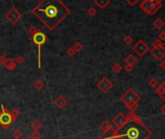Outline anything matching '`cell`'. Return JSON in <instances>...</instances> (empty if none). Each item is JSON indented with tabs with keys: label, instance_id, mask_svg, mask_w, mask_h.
Listing matches in <instances>:
<instances>
[{
	"label": "cell",
	"instance_id": "cell-6",
	"mask_svg": "<svg viewBox=\"0 0 165 139\" xmlns=\"http://www.w3.org/2000/svg\"><path fill=\"white\" fill-rule=\"evenodd\" d=\"M140 100H141V97L137 94L132 88H129V89L121 97V100L125 105H127L129 103H132V102H139Z\"/></svg>",
	"mask_w": 165,
	"mask_h": 139
},
{
	"label": "cell",
	"instance_id": "cell-31",
	"mask_svg": "<svg viewBox=\"0 0 165 139\" xmlns=\"http://www.w3.org/2000/svg\"><path fill=\"white\" fill-rule=\"evenodd\" d=\"M30 139H41V135L38 131H33L30 134Z\"/></svg>",
	"mask_w": 165,
	"mask_h": 139
},
{
	"label": "cell",
	"instance_id": "cell-29",
	"mask_svg": "<svg viewBox=\"0 0 165 139\" xmlns=\"http://www.w3.org/2000/svg\"><path fill=\"white\" fill-rule=\"evenodd\" d=\"M88 15L90 17H94L96 14H97V11H96V9L94 8V7H90V8L88 9Z\"/></svg>",
	"mask_w": 165,
	"mask_h": 139
},
{
	"label": "cell",
	"instance_id": "cell-37",
	"mask_svg": "<svg viewBox=\"0 0 165 139\" xmlns=\"http://www.w3.org/2000/svg\"><path fill=\"white\" fill-rule=\"evenodd\" d=\"M37 30H38V29H37L35 26H31V27H29V28H28V33L30 34V36H32L33 34H35Z\"/></svg>",
	"mask_w": 165,
	"mask_h": 139
},
{
	"label": "cell",
	"instance_id": "cell-34",
	"mask_svg": "<svg viewBox=\"0 0 165 139\" xmlns=\"http://www.w3.org/2000/svg\"><path fill=\"white\" fill-rule=\"evenodd\" d=\"M7 61H8V58L5 56V55H0V64L5 66V64L7 63Z\"/></svg>",
	"mask_w": 165,
	"mask_h": 139
},
{
	"label": "cell",
	"instance_id": "cell-16",
	"mask_svg": "<svg viewBox=\"0 0 165 139\" xmlns=\"http://www.w3.org/2000/svg\"><path fill=\"white\" fill-rule=\"evenodd\" d=\"M124 62H125L126 65H129V66L134 67V66L137 64V62H138V59H137V58L134 56L133 54H129L128 56L124 59Z\"/></svg>",
	"mask_w": 165,
	"mask_h": 139
},
{
	"label": "cell",
	"instance_id": "cell-8",
	"mask_svg": "<svg viewBox=\"0 0 165 139\" xmlns=\"http://www.w3.org/2000/svg\"><path fill=\"white\" fill-rule=\"evenodd\" d=\"M132 50H133L139 57H143L147 52L150 51V47L143 40H139V41L132 47Z\"/></svg>",
	"mask_w": 165,
	"mask_h": 139
},
{
	"label": "cell",
	"instance_id": "cell-15",
	"mask_svg": "<svg viewBox=\"0 0 165 139\" xmlns=\"http://www.w3.org/2000/svg\"><path fill=\"white\" fill-rule=\"evenodd\" d=\"M126 118H127L128 122H136V123H142L141 117L139 115L135 114L134 112H129L127 115H126Z\"/></svg>",
	"mask_w": 165,
	"mask_h": 139
},
{
	"label": "cell",
	"instance_id": "cell-21",
	"mask_svg": "<svg viewBox=\"0 0 165 139\" xmlns=\"http://www.w3.org/2000/svg\"><path fill=\"white\" fill-rule=\"evenodd\" d=\"M33 86H34V88L37 91H41V90H43L45 88V82L43 81V80H41V79H38V80H36V81L34 82Z\"/></svg>",
	"mask_w": 165,
	"mask_h": 139
},
{
	"label": "cell",
	"instance_id": "cell-20",
	"mask_svg": "<svg viewBox=\"0 0 165 139\" xmlns=\"http://www.w3.org/2000/svg\"><path fill=\"white\" fill-rule=\"evenodd\" d=\"M153 25H154V28H156L157 30H160L161 28H163L164 27L165 23L161 19H156V21L153 22Z\"/></svg>",
	"mask_w": 165,
	"mask_h": 139
},
{
	"label": "cell",
	"instance_id": "cell-23",
	"mask_svg": "<svg viewBox=\"0 0 165 139\" xmlns=\"http://www.w3.org/2000/svg\"><path fill=\"white\" fill-rule=\"evenodd\" d=\"M123 70V66H121V64H119V63H116V64H114L113 66H112V70H113L114 74H120Z\"/></svg>",
	"mask_w": 165,
	"mask_h": 139
},
{
	"label": "cell",
	"instance_id": "cell-11",
	"mask_svg": "<svg viewBox=\"0 0 165 139\" xmlns=\"http://www.w3.org/2000/svg\"><path fill=\"white\" fill-rule=\"evenodd\" d=\"M152 56L157 61H161L163 60V58L165 57V47H156V49H150Z\"/></svg>",
	"mask_w": 165,
	"mask_h": 139
},
{
	"label": "cell",
	"instance_id": "cell-41",
	"mask_svg": "<svg viewBox=\"0 0 165 139\" xmlns=\"http://www.w3.org/2000/svg\"><path fill=\"white\" fill-rule=\"evenodd\" d=\"M160 112H161L162 114H163L164 116H165V103H164V105H163V106H162V107L160 108Z\"/></svg>",
	"mask_w": 165,
	"mask_h": 139
},
{
	"label": "cell",
	"instance_id": "cell-19",
	"mask_svg": "<svg viewBox=\"0 0 165 139\" xmlns=\"http://www.w3.org/2000/svg\"><path fill=\"white\" fill-rule=\"evenodd\" d=\"M16 67H17V63L15 62V60L12 59V58H8V61L5 64V68L8 70H10V72H13V70L16 69Z\"/></svg>",
	"mask_w": 165,
	"mask_h": 139
},
{
	"label": "cell",
	"instance_id": "cell-35",
	"mask_svg": "<svg viewBox=\"0 0 165 139\" xmlns=\"http://www.w3.org/2000/svg\"><path fill=\"white\" fill-rule=\"evenodd\" d=\"M66 54H67L69 57H73L76 54V52H75V50L72 49V47H70V49H67V51H66Z\"/></svg>",
	"mask_w": 165,
	"mask_h": 139
},
{
	"label": "cell",
	"instance_id": "cell-5",
	"mask_svg": "<svg viewBox=\"0 0 165 139\" xmlns=\"http://www.w3.org/2000/svg\"><path fill=\"white\" fill-rule=\"evenodd\" d=\"M16 121V118L12 115L11 111L1 105V111H0V127L4 130H7L13 123Z\"/></svg>",
	"mask_w": 165,
	"mask_h": 139
},
{
	"label": "cell",
	"instance_id": "cell-28",
	"mask_svg": "<svg viewBox=\"0 0 165 139\" xmlns=\"http://www.w3.org/2000/svg\"><path fill=\"white\" fill-rule=\"evenodd\" d=\"M164 47L163 42L160 41L159 39H156V41L153 43V49H156V47Z\"/></svg>",
	"mask_w": 165,
	"mask_h": 139
},
{
	"label": "cell",
	"instance_id": "cell-4",
	"mask_svg": "<svg viewBox=\"0 0 165 139\" xmlns=\"http://www.w3.org/2000/svg\"><path fill=\"white\" fill-rule=\"evenodd\" d=\"M162 7L161 0H143L140 3V9L145 14L153 16Z\"/></svg>",
	"mask_w": 165,
	"mask_h": 139
},
{
	"label": "cell",
	"instance_id": "cell-25",
	"mask_svg": "<svg viewBox=\"0 0 165 139\" xmlns=\"http://www.w3.org/2000/svg\"><path fill=\"white\" fill-rule=\"evenodd\" d=\"M126 107L128 108L129 112H134V111L139 107V104H138V102H132V103H129V104L126 105Z\"/></svg>",
	"mask_w": 165,
	"mask_h": 139
},
{
	"label": "cell",
	"instance_id": "cell-26",
	"mask_svg": "<svg viewBox=\"0 0 165 139\" xmlns=\"http://www.w3.org/2000/svg\"><path fill=\"white\" fill-rule=\"evenodd\" d=\"M148 84L150 87H152V88H156L157 86H158V82H157V79L156 78H154V77H152L151 79L148 81Z\"/></svg>",
	"mask_w": 165,
	"mask_h": 139
},
{
	"label": "cell",
	"instance_id": "cell-38",
	"mask_svg": "<svg viewBox=\"0 0 165 139\" xmlns=\"http://www.w3.org/2000/svg\"><path fill=\"white\" fill-rule=\"evenodd\" d=\"M158 39L162 42L165 41V31H161L160 33H159V34H158Z\"/></svg>",
	"mask_w": 165,
	"mask_h": 139
},
{
	"label": "cell",
	"instance_id": "cell-9",
	"mask_svg": "<svg viewBox=\"0 0 165 139\" xmlns=\"http://www.w3.org/2000/svg\"><path fill=\"white\" fill-rule=\"evenodd\" d=\"M97 88L102 93L106 94L113 88V82L107 77H102L100 79V81H98L97 83Z\"/></svg>",
	"mask_w": 165,
	"mask_h": 139
},
{
	"label": "cell",
	"instance_id": "cell-17",
	"mask_svg": "<svg viewBox=\"0 0 165 139\" xmlns=\"http://www.w3.org/2000/svg\"><path fill=\"white\" fill-rule=\"evenodd\" d=\"M100 128H101V130H102V133H106V132H108V131H110L111 130H113L114 128L110 122L104 121V122H102V124L100 125Z\"/></svg>",
	"mask_w": 165,
	"mask_h": 139
},
{
	"label": "cell",
	"instance_id": "cell-3",
	"mask_svg": "<svg viewBox=\"0 0 165 139\" xmlns=\"http://www.w3.org/2000/svg\"><path fill=\"white\" fill-rule=\"evenodd\" d=\"M49 38L44 32L38 29L35 34H33L32 36H30V41L37 47V52H38V68L41 69L42 64H41V49L46 43L48 42Z\"/></svg>",
	"mask_w": 165,
	"mask_h": 139
},
{
	"label": "cell",
	"instance_id": "cell-27",
	"mask_svg": "<svg viewBox=\"0 0 165 139\" xmlns=\"http://www.w3.org/2000/svg\"><path fill=\"white\" fill-rule=\"evenodd\" d=\"M13 137L15 139H21L22 137V131L21 130H16L13 131Z\"/></svg>",
	"mask_w": 165,
	"mask_h": 139
},
{
	"label": "cell",
	"instance_id": "cell-13",
	"mask_svg": "<svg viewBox=\"0 0 165 139\" xmlns=\"http://www.w3.org/2000/svg\"><path fill=\"white\" fill-rule=\"evenodd\" d=\"M96 139H121V138L119 137V135L117 134V130L115 128H113V130H111L110 131H108V132L102 133V134Z\"/></svg>",
	"mask_w": 165,
	"mask_h": 139
},
{
	"label": "cell",
	"instance_id": "cell-18",
	"mask_svg": "<svg viewBox=\"0 0 165 139\" xmlns=\"http://www.w3.org/2000/svg\"><path fill=\"white\" fill-rule=\"evenodd\" d=\"M110 3H111V0H94V4L101 10L105 9Z\"/></svg>",
	"mask_w": 165,
	"mask_h": 139
},
{
	"label": "cell",
	"instance_id": "cell-2",
	"mask_svg": "<svg viewBox=\"0 0 165 139\" xmlns=\"http://www.w3.org/2000/svg\"><path fill=\"white\" fill-rule=\"evenodd\" d=\"M117 134L121 139H149L153 135V132L143 122H127L117 130Z\"/></svg>",
	"mask_w": 165,
	"mask_h": 139
},
{
	"label": "cell",
	"instance_id": "cell-39",
	"mask_svg": "<svg viewBox=\"0 0 165 139\" xmlns=\"http://www.w3.org/2000/svg\"><path fill=\"white\" fill-rule=\"evenodd\" d=\"M123 69L125 70L126 72H131L132 70H133V67H132V66H129V65H125V67H124Z\"/></svg>",
	"mask_w": 165,
	"mask_h": 139
},
{
	"label": "cell",
	"instance_id": "cell-36",
	"mask_svg": "<svg viewBox=\"0 0 165 139\" xmlns=\"http://www.w3.org/2000/svg\"><path fill=\"white\" fill-rule=\"evenodd\" d=\"M125 1L129 4V6L134 7L137 3H138L139 1H140V0H125Z\"/></svg>",
	"mask_w": 165,
	"mask_h": 139
},
{
	"label": "cell",
	"instance_id": "cell-7",
	"mask_svg": "<svg viewBox=\"0 0 165 139\" xmlns=\"http://www.w3.org/2000/svg\"><path fill=\"white\" fill-rule=\"evenodd\" d=\"M4 17H5V19H6V21H9L11 24H16L22 19V15L17 8L13 7V8H11L6 14H5Z\"/></svg>",
	"mask_w": 165,
	"mask_h": 139
},
{
	"label": "cell",
	"instance_id": "cell-1",
	"mask_svg": "<svg viewBox=\"0 0 165 139\" xmlns=\"http://www.w3.org/2000/svg\"><path fill=\"white\" fill-rule=\"evenodd\" d=\"M32 15L53 31L70 15V9L61 0H41L32 9Z\"/></svg>",
	"mask_w": 165,
	"mask_h": 139
},
{
	"label": "cell",
	"instance_id": "cell-22",
	"mask_svg": "<svg viewBox=\"0 0 165 139\" xmlns=\"http://www.w3.org/2000/svg\"><path fill=\"white\" fill-rule=\"evenodd\" d=\"M43 127V125H42V123L40 122V121H38V120H35V121H33L32 124H31V128L34 131H38V130H40Z\"/></svg>",
	"mask_w": 165,
	"mask_h": 139
},
{
	"label": "cell",
	"instance_id": "cell-30",
	"mask_svg": "<svg viewBox=\"0 0 165 139\" xmlns=\"http://www.w3.org/2000/svg\"><path fill=\"white\" fill-rule=\"evenodd\" d=\"M15 62L17 63V65H22V64H24V56H22V55H19V56H17L16 59H15Z\"/></svg>",
	"mask_w": 165,
	"mask_h": 139
},
{
	"label": "cell",
	"instance_id": "cell-40",
	"mask_svg": "<svg viewBox=\"0 0 165 139\" xmlns=\"http://www.w3.org/2000/svg\"><path fill=\"white\" fill-rule=\"evenodd\" d=\"M159 67H160L161 70H165V60H161L160 64H159Z\"/></svg>",
	"mask_w": 165,
	"mask_h": 139
},
{
	"label": "cell",
	"instance_id": "cell-10",
	"mask_svg": "<svg viewBox=\"0 0 165 139\" xmlns=\"http://www.w3.org/2000/svg\"><path fill=\"white\" fill-rule=\"evenodd\" d=\"M127 122H128V120H127V118H126V115L123 114V113H119V114L113 119V124L116 127L115 130H117L123 128Z\"/></svg>",
	"mask_w": 165,
	"mask_h": 139
},
{
	"label": "cell",
	"instance_id": "cell-12",
	"mask_svg": "<svg viewBox=\"0 0 165 139\" xmlns=\"http://www.w3.org/2000/svg\"><path fill=\"white\" fill-rule=\"evenodd\" d=\"M55 105L59 109H63V108L66 107V105L68 104V100L67 98H64L63 96H58V97L54 100Z\"/></svg>",
	"mask_w": 165,
	"mask_h": 139
},
{
	"label": "cell",
	"instance_id": "cell-14",
	"mask_svg": "<svg viewBox=\"0 0 165 139\" xmlns=\"http://www.w3.org/2000/svg\"><path fill=\"white\" fill-rule=\"evenodd\" d=\"M156 94L165 102V80H163L161 84L156 88Z\"/></svg>",
	"mask_w": 165,
	"mask_h": 139
},
{
	"label": "cell",
	"instance_id": "cell-32",
	"mask_svg": "<svg viewBox=\"0 0 165 139\" xmlns=\"http://www.w3.org/2000/svg\"><path fill=\"white\" fill-rule=\"evenodd\" d=\"M11 113H12V115L14 116V117L16 118V119L21 116V111L18 109V108H14V109L11 111Z\"/></svg>",
	"mask_w": 165,
	"mask_h": 139
},
{
	"label": "cell",
	"instance_id": "cell-33",
	"mask_svg": "<svg viewBox=\"0 0 165 139\" xmlns=\"http://www.w3.org/2000/svg\"><path fill=\"white\" fill-rule=\"evenodd\" d=\"M123 42L125 43V45H130L131 43L133 42V39H132V37H131V36H129V35H127V36L124 37Z\"/></svg>",
	"mask_w": 165,
	"mask_h": 139
},
{
	"label": "cell",
	"instance_id": "cell-24",
	"mask_svg": "<svg viewBox=\"0 0 165 139\" xmlns=\"http://www.w3.org/2000/svg\"><path fill=\"white\" fill-rule=\"evenodd\" d=\"M71 47H72V49L75 50V52H76V53H77V52L82 51L83 49H84V45H83L82 43H80V42H76L75 44L73 45Z\"/></svg>",
	"mask_w": 165,
	"mask_h": 139
}]
</instances>
